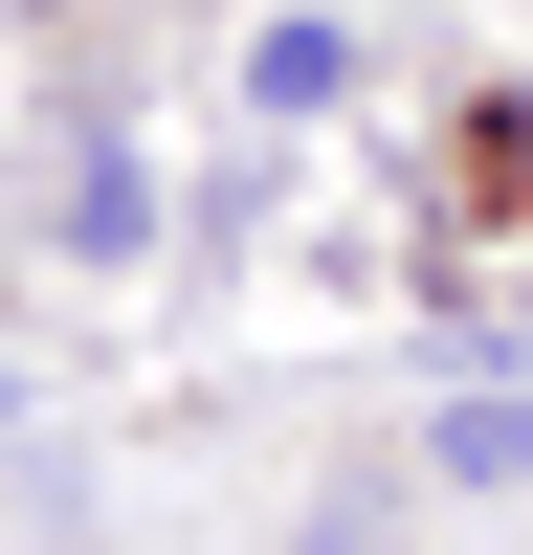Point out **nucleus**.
Returning a JSON list of instances; mask_svg holds the SVG:
<instances>
[{
    "instance_id": "obj_1",
    "label": "nucleus",
    "mask_w": 533,
    "mask_h": 555,
    "mask_svg": "<svg viewBox=\"0 0 533 555\" xmlns=\"http://www.w3.org/2000/svg\"><path fill=\"white\" fill-rule=\"evenodd\" d=\"M444 489H533V378H489V400H444Z\"/></svg>"
},
{
    "instance_id": "obj_2",
    "label": "nucleus",
    "mask_w": 533,
    "mask_h": 555,
    "mask_svg": "<svg viewBox=\"0 0 533 555\" xmlns=\"http://www.w3.org/2000/svg\"><path fill=\"white\" fill-rule=\"evenodd\" d=\"M489 178H511V201H533V89H489Z\"/></svg>"
}]
</instances>
